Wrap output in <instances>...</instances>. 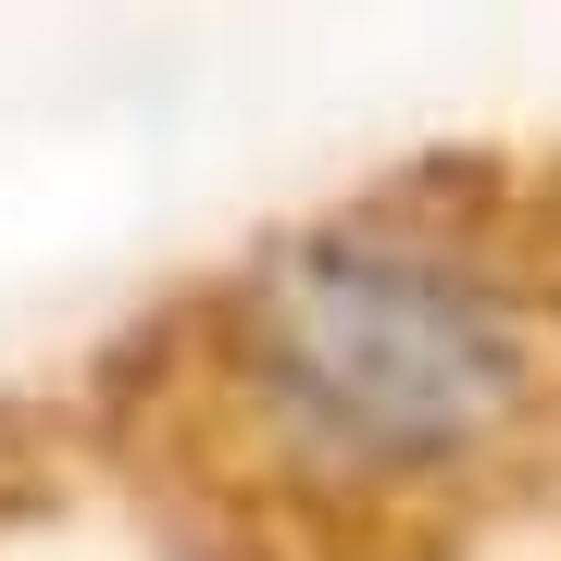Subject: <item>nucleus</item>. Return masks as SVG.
<instances>
[{"label": "nucleus", "mask_w": 561, "mask_h": 561, "mask_svg": "<svg viewBox=\"0 0 561 561\" xmlns=\"http://www.w3.org/2000/svg\"><path fill=\"white\" fill-rule=\"evenodd\" d=\"M537 312L449 225L337 213L250 250L213 300V375L250 449L324 500H400L512 449L537 412Z\"/></svg>", "instance_id": "f257e3e1"}]
</instances>
